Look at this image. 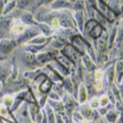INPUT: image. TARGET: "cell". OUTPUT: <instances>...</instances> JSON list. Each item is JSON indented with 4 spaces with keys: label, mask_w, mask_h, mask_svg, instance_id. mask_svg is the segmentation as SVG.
Segmentation results:
<instances>
[{
    "label": "cell",
    "mask_w": 123,
    "mask_h": 123,
    "mask_svg": "<svg viewBox=\"0 0 123 123\" xmlns=\"http://www.w3.org/2000/svg\"><path fill=\"white\" fill-rule=\"evenodd\" d=\"M38 0H17V9L21 11H28L33 14L39 8Z\"/></svg>",
    "instance_id": "6da1fadb"
},
{
    "label": "cell",
    "mask_w": 123,
    "mask_h": 123,
    "mask_svg": "<svg viewBox=\"0 0 123 123\" xmlns=\"http://www.w3.org/2000/svg\"><path fill=\"white\" fill-rule=\"evenodd\" d=\"M62 53H63L65 57H67L70 60L72 63H74V62L77 63L81 59V54L70 44H67L65 45Z\"/></svg>",
    "instance_id": "7a4b0ae2"
},
{
    "label": "cell",
    "mask_w": 123,
    "mask_h": 123,
    "mask_svg": "<svg viewBox=\"0 0 123 123\" xmlns=\"http://www.w3.org/2000/svg\"><path fill=\"white\" fill-rule=\"evenodd\" d=\"M49 8L55 11L60 10H72L73 11V3L69 0H55Z\"/></svg>",
    "instance_id": "3957f363"
},
{
    "label": "cell",
    "mask_w": 123,
    "mask_h": 123,
    "mask_svg": "<svg viewBox=\"0 0 123 123\" xmlns=\"http://www.w3.org/2000/svg\"><path fill=\"white\" fill-rule=\"evenodd\" d=\"M17 46V43L14 40L1 39L0 40V52L3 54H9Z\"/></svg>",
    "instance_id": "277c9868"
},
{
    "label": "cell",
    "mask_w": 123,
    "mask_h": 123,
    "mask_svg": "<svg viewBox=\"0 0 123 123\" xmlns=\"http://www.w3.org/2000/svg\"><path fill=\"white\" fill-rule=\"evenodd\" d=\"M74 19L76 23V26L79 31L83 32L84 31V27L85 25V13L84 11H74Z\"/></svg>",
    "instance_id": "5b68a950"
},
{
    "label": "cell",
    "mask_w": 123,
    "mask_h": 123,
    "mask_svg": "<svg viewBox=\"0 0 123 123\" xmlns=\"http://www.w3.org/2000/svg\"><path fill=\"white\" fill-rule=\"evenodd\" d=\"M17 9V0H8L5 3L4 9H3V16H7L11 14Z\"/></svg>",
    "instance_id": "8992f818"
},
{
    "label": "cell",
    "mask_w": 123,
    "mask_h": 123,
    "mask_svg": "<svg viewBox=\"0 0 123 123\" xmlns=\"http://www.w3.org/2000/svg\"><path fill=\"white\" fill-rule=\"evenodd\" d=\"M86 3L84 0H76L73 3V11H85Z\"/></svg>",
    "instance_id": "52a82bcc"
},
{
    "label": "cell",
    "mask_w": 123,
    "mask_h": 123,
    "mask_svg": "<svg viewBox=\"0 0 123 123\" xmlns=\"http://www.w3.org/2000/svg\"><path fill=\"white\" fill-rule=\"evenodd\" d=\"M99 103H100V107H108L110 104H113L111 103L110 99H109L107 94H102L99 98Z\"/></svg>",
    "instance_id": "ba28073f"
},
{
    "label": "cell",
    "mask_w": 123,
    "mask_h": 123,
    "mask_svg": "<svg viewBox=\"0 0 123 123\" xmlns=\"http://www.w3.org/2000/svg\"><path fill=\"white\" fill-rule=\"evenodd\" d=\"M54 1L55 0H38V4L40 7H49Z\"/></svg>",
    "instance_id": "9c48e42d"
},
{
    "label": "cell",
    "mask_w": 123,
    "mask_h": 123,
    "mask_svg": "<svg viewBox=\"0 0 123 123\" xmlns=\"http://www.w3.org/2000/svg\"><path fill=\"white\" fill-rule=\"evenodd\" d=\"M5 3H6V0H0V17L3 16V9H4Z\"/></svg>",
    "instance_id": "30bf717a"
},
{
    "label": "cell",
    "mask_w": 123,
    "mask_h": 123,
    "mask_svg": "<svg viewBox=\"0 0 123 123\" xmlns=\"http://www.w3.org/2000/svg\"><path fill=\"white\" fill-rule=\"evenodd\" d=\"M4 36H5V35H4V33H3V31H1V29H0V40L3 39V37H4Z\"/></svg>",
    "instance_id": "8fae6325"
},
{
    "label": "cell",
    "mask_w": 123,
    "mask_h": 123,
    "mask_svg": "<svg viewBox=\"0 0 123 123\" xmlns=\"http://www.w3.org/2000/svg\"><path fill=\"white\" fill-rule=\"evenodd\" d=\"M69 2H71L72 3H74L75 1H76V0H69Z\"/></svg>",
    "instance_id": "7c38bea8"
},
{
    "label": "cell",
    "mask_w": 123,
    "mask_h": 123,
    "mask_svg": "<svg viewBox=\"0 0 123 123\" xmlns=\"http://www.w3.org/2000/svg\"><path fill=\"white\" fill-rule=\"evenodd\" d=\"M6 1H8V0H6Z\"/></svg>",
    "instance_id": "4fadbf2b"
}]
</instances>
